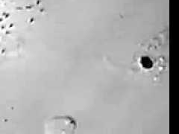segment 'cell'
Segmentation results:
<instances>
[{
    "label": "cell",
    "mask_w": 179,
    "mask_h": 134,
    "mask_svg": "<svg viewBox=\"0 0 179 134\" xmlns=\"http://www.w3.org/2000/svg\"><path fill=\"white\" fill-rule=\"evenodd\" d=\"M141 63H142V65L144 68L146 69H149L151 68L152 66L153 63H152V61H151L149 57H144L142 58L141 60Z\"/></svg>",
    "instance_id": "obj_1"
}]
</instances>
